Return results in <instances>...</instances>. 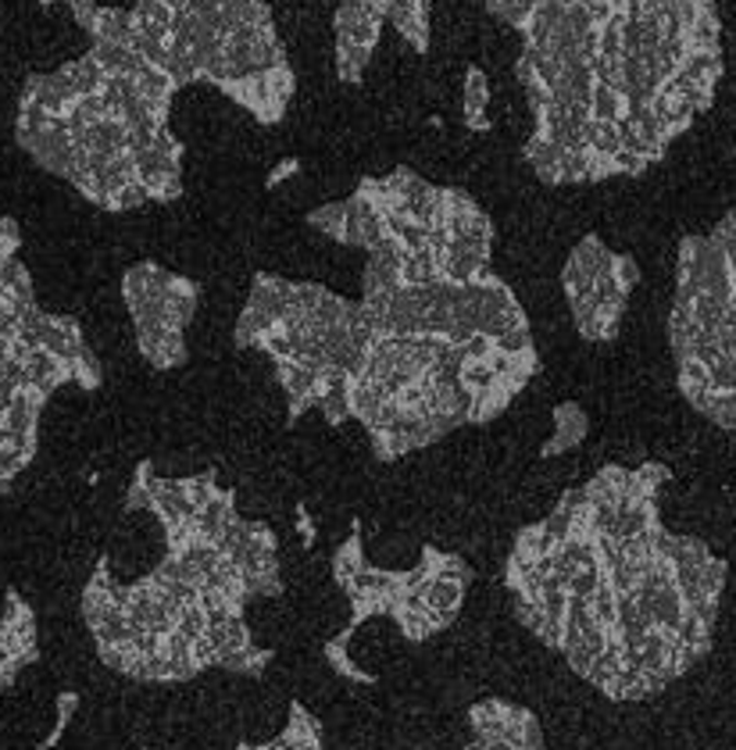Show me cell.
<instances>
[{"label":"cell","instance_id":"cell-1","mask_svg":"<svg viewBox=\"0 0 736 750\" xmlns=\"http://www.w3.org/2000/svg\"><path fill=\"white\" fill-rule=\"evenodd\" d=\"M304 226L365 254L358 297L254 271L232 343L262 354L287 425L318 411L397 464L464 425L497 422L540 372L533 318L497 271L500 229L469 190L411 165L358 176Z\"/></svg>","mask_w":736,"mask_h":750},{"label":"cell","instance_id":"cell-2","mask_svg":"<svg viewBox=\"0 0 736 750\" xmlns=\"http://www.w3.org/2000/svg\"><path fill=\"white\" fill-rule=\"evenodd\" d=\"M515 36L522 165L551 190L640 179L726 75L719 0H486Z\"/></svg>","mask_w":736,"mask_h":750},{"label":"cell","instance_id":"cell-3","mask_svg":"<svg viewBox=\"0 0 736 750\" xmlns=\"http://www.w3.org/2000/svg\"><path fill=\"white\" fill-rule=\"evenodd\" d=\"M122 304L136 354L154 372L183 368L190 361L186 336L201 312V282L161 262H136L122 271Z\"/></svg>","mask_w":736,"mask_h":750},{"label":"cell","instance_id":"cell-4","mask_svg":"<svg viewBox=\"0 0 736 750\" xmlns=\"http://www.w3.org/2000/svg\"><path fill=\"white\" fill-rule=\"evenodd\" d=\"M643 282L632 251H612L598 232H583L558 268V290L576 332L587 343H612L623 332L629 301Z\"/></svg>","mask_w":736,"mask_h":750},{"label":"cell","instance_id":"cell-5","mask_svg":"<svg viewBox=\"0 0 736 750\" xmlns=\"http://www.w3.org/2000/svg\"><path fill=\"white\" fill-rule=\"evenodd\" d=\"M469 743L458 750H547L540 718L529 707L486 697L469 707Z\"/></svg>","mask_w":736,"mask_h":750},{"label":"cell","instance_id":"cell-6","mask_svg":"<svg viewBox=\"0 0 736 750\" xmlns=\"http://www.w3.org/2000/svg\"><path fill=\"white\" fill-rule=\"evenodd\" d=\"M458 108H461V125L469 136H486L494 133V83L480 64H464L461 75V94H458Z\"/></svg>","mask_w":736,"mask_h":750},{"label":"cell","instance_id":"cell-7","mask_svg":"<svg viewBox=\"0 0 736 750\" xmlns=\"http://www.w3.org/2000/svg\"><path fill=\"white\" fill-rule=\"evenodd\" d=\"M551 425H554L551 436L540 444V458L544 461L565 458V455H572V450H579V444H583L590 433V415L579 400H562V404H554L551 411Z\"/></svg>","mask_w":736,"mask_h":750},{"label":"cell","instance_id":"cell-8","mask_svg":"<svg viewBox=\"0 0 736 750\" xmlns=\"http://www.w3.org/2000/svg\"><path fill=\"white\" fill-rule=\"evenodd\" d=\"M237 750H326L322 740V722L307 711V704L290 701L287 704V726L265 743H240Z\"/></svg>","mask_w":736,"mask_h":750},{"label":"cell","instance_id":"cell-9","mask_svg":"<svg viewBox=\"0 0 736 750\" xmlns=\"http://www.w3.org/2000/svg\"><path fill=\"white\" fill-rule=\"evenodd\" d=\"M75 711H80V693H72V690H64L58 693V701H55V729H50L47 740L36 747V750H50V747H58V740L64 736V729H69V722L75 718Z\"/></svg>","mask_w":736,"mask_h":750},{"label":"cell","instance_id":"cell-10","mask_svg":"<svg viewBox=\"0 0 736 750\" xmlns=\"http://www.w3.org/2000/svg\"><path fill=\"white\" fill-rule=\"evenodd\" d=\"M144 750H161V747H144Z\"/></svg>","mask_w":736,"mask_h":750}]
</instances>
